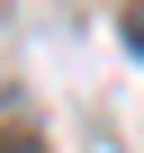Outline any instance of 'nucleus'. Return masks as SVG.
Listing matches in <instances>:
<instances>
[{"mask_svg": "<svg viewBox=\"0 0 144 153\" xmlns=\"http://www.w3.org/2000/svg\"><path fill=\"white\" fill-rule=\"evenodd\" d=\"M126 45L144 54V0H126Z\"/></svg>", "mask_w": 144, "mask_h": 153, "instance_id": "obj_1", "label": "nucleus"}, {"mask_svg": "<svg viewBox=\"0 0 144 153\" xmlns=\"http://www.w3.org/2000/svg\"><path fill=\"white\" fill-rule=\"evenodd\" d=\"M0 153H36V144H27V135H18V126H0Z\"/></svg>", "mask_w": 144, "mask_h": 153, "instance_id": "obj_2", "label": "nucleus"}]
</instances>
